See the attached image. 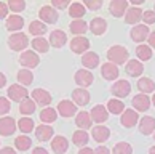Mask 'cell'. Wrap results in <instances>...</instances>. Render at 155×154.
Wrapping results in <instances>:
<instances>
[{
    "label": "cell",
    "instance_id": "836d02e7",
    "mask_svg": "<svg viewBox=\"0 0 155 154\" xmlns=\"http://www.w3.org/2000/svg\"><path fill=\"white\" fill-rule=\"evenodd\" d=\"M88 140H90V136L85 130H77V132L72 135V143L75 146H85L88 143Z\"/></svg>",
    "mask_w": 155,
    "mask_h": 154
},
{
    "label": "cell",
    "instance_id": "30bf717a",
    "mask_svg": "<svg viewBox=\"0 0 155 154\" xmlns=\"http://www.w3.org/2000/svg\"><path fill=\"white\" fill-rule=\"evenodd\" d=\"M51 149H53V152L56 154H64L67 149H69V141L66 136H53V140H51Z\"/></svg>",
    "mask_w": 155,
    "mask_h": 154
},
{
    "label": "cell",
    "instance_id": "d4e9b609",
    "mask_svg": "<svg viewBox=\"0 0 155 154\" xmlns=\"http://www.w3.org/2000/svg\"><path fill=\"white\" fill-rule=\"evenodd\" d=\"M90 29H91V32H93L94 36H102V34L106 32V29H107V22H106V19H102V18H94V19H91V22H90Z\"/></svg>",
    "mask_w": 155,
    "mask_h": 154
},
{
    "label": "cell",
    "instance_id": "7bdbcfd3",
    "mask_svg": "<svg viewBox=\"0 0 155 154\" xmlns=\"http://www.w3.org/2000/svg\"><path fill=\"white\" fill-rule=\"evenodd\" d=\"M114 154H133V148L125 141H120L114 146Z\"/></svg>",
    "mask_w": 155,
    "mask_h": 154
},
{
    "label": "cell",
    "instance_id": "b9f144b4",
    "mask_svg": "<svg viewBox=\"0 0 155 154\" xmlns=\"http://www.w3.org/2000/svg\"><path fill=\"white\" fill-rule=\"evenodd\" d=\"M18 128L22 133H31L34 130V121L31 117H21V121L18 122Z\"/></svg>",
    "mask_w": 155,
    "mask_h": 154
},
{
    "label": "cell",
    "instance_id": "db71d44e",
    "mask_svg": "<svg viewBox=\"0 0 155 154\" xmlns=\"http://www.w3.org/2000/svg\"><path fill=\"white\" fill-rule=\"evenodd\" d=\"M32 154H48V151L45 149V148H40L38 146V148H35V149L32 151Z\"/></svg>",
    "mask_w": 155,
    "mask_h": 154
},
{
    "label": "cell",
    "instance_id": "f6af8a7d",
    "mask_svg": "<svg viewBox=\"0 0 155 154\" xmlns=\"http://www.w3.org/2000/svg\"><path fill=\"white\" fill-rule=\"evenodd\" d=\"M85 7L94 11V10H99L102 7V2L101 0H85Z\"/></svg>",
    "mask_w": 155,
    "mask_h": 154
},
{
    "label": "cell",
    "instance_id": "816d5d0a",
    "mask_svg": "<svg viewBox=\"0 0 155 154\" xmlns=\"http://www.w3.org/2000/svg\"><path fill=\"white\" fill-rule=\"evenodd\" d=\"M0 154H16V152H15L13 148L7 146V148H2V149H0Z\"/></svg>",
    "mask_w": 155,
    "mask_h": 154
},
{
    "label": "cell",
    "instance_id": "484cf974",
    "mask_svg": "<svg viewBox=\"0 0 155 154\" xmlns=\"http://www.w3.org/2000/svg\"><path fill=\"white\" fill-rule=\"evenodd\" d=\"M35 136L38 141H48L53 138V128L50 125H38L35 128Z\"/></svg>",
    "mask_w": 155,
    "mask_h": 154
},
{
    "label": "cell",
    "instance_id": "603a6c76",
    "mask_svg": "<svg viewBox=\"0 0 155 154\" xmlns=\"http://www.w3.org/2000/svg\"><path fill=\"white\" fill-rule=\"evenodd\" d=\"M82 64L87 67V69H94V67L99 66V56L93 51H88L82 56Z\"/></svg>",
    "mask_w": 155,
    "mask_h": 154
},
{
    "label": "cell",
    "instance_id": "4fadbf2b",
    "mask_svg": "<svg viewBox=\"0 0 155 154\" xmlns=\"http://www.w3.org/2000/svg\"><path fill=\"white\" fill-rule=\"evenodd\" d=\"M90 116H91V121H94L97 124H102V122H106L109 119V111L102 104H97V106H94L93 109H91Z\"/></svg>",
    "mask_w": 155,
    "mask_h": 154
},
{
    "label": "cell",
    "instance_id": "9c48e42d",
    "mask_svg": "<svg viewBox=\"0 0 155 154\" xmlns=\"http://www.w3.org/2000/svg\"><path fill=\"white\" fill-rule=\"evenodd\" d=\"M16 130V122L13 117H2L0 119V135L2 136H10Z\"/></svg>",
    "mask_w": 155,
    "mask_h": 154
},
{
    "label": "cell",
    "instance_id": "e575fe53",
    "mask_svg": "<svg viewBox=\"0 0 155 154\" xmlns=\"http://www.w3.org/2000/svg\"><path fill=\"white\" fill-rule=\"evenodd\" d=\"M69 15L75 19H82V16L85 15V5L78 3V2L71 3V7H69Z\"/></svg>",
    "mask_w": 155,
    "mask_h": 154
},
{
    "label": "cell",
    "instance_id": "ac0fdd59",
    "mask_svg": "<svg viewBox=\"0 0 155 154\" xmlns=\"http://www.w3.org/2000/svg\"><path fill=\"white\" fill-rule=\"evenodd\" d=\"M32 100L37 103V104H42V106H47L51 103V95L43 88H35L32 92Z\"/></svg>",
    "mask_w": 155,
    "mask_h": 154
},
{
    "label": "cell",
    "instance_id": "d590c367",
    "mask_svg": "<svg viewBox=\"0 0 155 154\" xmlns=\"http://www.w3.org/2000/svg\"><path fill=\"white\" fill-rule=\"evenodd\" d=\"M35 104H37V103L34 101V100L27 98V100H24V101L19 104V112L24 114V116H31V114L35 112Z\"/></svg>",
    "mask_w": 155,
    "mask_h": 154
},
{
    "label": "cell",
    "instance_id": "83f0119b",
    "mask_svg": "<svg viewBox=\"0 0 155 154\" xmlns=\"http://www.w3.org/2000/svg\"><path fill=\"white\" fill-rule=\"evenodd\" d=\"M142 10H139L137 7H133V8H130V10H126V13H125V22L126 24H134V22H137L141 18H142Z\"/></svg>",
    "mask_w": 155,
    "mask_h": 154
},
{
    "label": "cell",
    "instance_id": "3957f363",
    "mask_svg": "<svg viewBox=\"0 0 155 154\" xmlns=\"http://www.w3.org/2000/svg\"><path fill=\"white\" fill-rule=\"evenodd\" d=\"M19 63L21 66H26V69H32V67H37L40 58L35 51H31V50H26L24 53H21L19 56Z\"/></svg>",
    "mask_w": 155,
    "mask_h": 154
},
{
    "label": "cell",
    "instance_id": "d6a6232c",
    "mask_svg": "<svg viewBox=\"0 0 155 154\" xmlns=\"http://www.w3.org/2000/svg\"><path fill=\"white\" fill-rule=\"evenodd\" d=\"M58 119V112L53 108H45V109L40 112V121L45 122V124H50V122H54Z\"/></svg>",
    "mask_w": 155,
    "mask_h": 154
},
{
    "label": "cell",
    "instance_id": "680465c9",
    "mask_svg": "<svg viewBox=\"0 0 155 154\" xmlns=\"http://www.w3.org/2000/svg\"><path fill=\"white\" fill-rule=\"evenodd\" d=\"M149 154H155V146H152L150 149H149Z\"/></svg>",
    "mask_w": 155,
    "mask_h": 154
},
{
    "label": "cell",
    "instance_id": "7a4b0ae2",
    "mask_svg": "<svg viewBox=\"0 0 155 154\" xmlns=\"http://www.w3.org/2000/svg\"><path fill=\"white\" fill-rule=\"evenodd\" d=\"M8 47L15 51H22L27 47V36L22 32H15L8 39Z\"/></svg>",
    "mask_w": 155,
    "mask_h": 154
},
{
    "label": "cell",
    "instance_id": "ba28073f",
    "mask_svg": "<svg viewBox=\"0 0 155 154\" xmlns=\"http://www.w3.org/2000/svg\"><path fill=\"white\" fill-rule=\"evenodd\" d=\"M93 80H94V77L88 69H78L75 72V82L78 87H90L93 84Z\"/></svg>",
    "mask_w": 155,
    "mask_h": 154
},
{
    "label": "cell",
    "instance_id": "bcb514c9",
    "mask_svg": "<svg viewBox=\"0 0 155 154\" xmlns=\"http://www.w3.org/2000/svg\"><path fill=\"white\" fill-rule=\"evenodd\" d=\"M142 19H144L146 24H153V22H155V11H152V10L144 11V15H142Z\"/></svg>",
    "mask_w": 155,
    "mask_h": 154
},
{
    "label": "cell",
    "instance_id": "8d00e7d4",
    "mask_svg": "<svg viewBox=\"0 0 155 154\" xmlns=\"http://www.w3.org/2000/svg\"><path fill=\"white\" fill-rule=\"evenodd\" d=\"M15 146L18 148L19 151H27L32 146V141H31L29 136L21 135V136H16V138H15Z\"/></svg>",
    "mask_w": 155,
    "mask_h": 154
},
{
    "label": "cell",
    "instance_id": "f5cc1de1",
    "mask_svg": "<svg viewBox=\"0 0 155 154\" xmlns=\"http://www.w3.org/2000/svg\"><path fill=\"white\" fill-rule=\"evenodd\" d=\"M78 154H94V149H91V148H82L78 151Z\"/></svg>",
    "mask_w": 155,
    "mask_h": 154
},
{
    "label": "cell",
    "instance_id": "9a60e30c",
    "mask_svg": "<svg viewBox=\"0 0 155 154\" xmlns=\"http://www.w3.org/2000/svg\"><path fill=\"white\" fill-rule=\"evenodd\" d=\"M77 111V106L74 104L72 101H69V100H62L59 104H58V112L61 114L62 117H72L74 114H75Z\"/></svg>",
    "mask_w": 155,
    "mask_h": 154
},
{
    "label": "cell",
    "instance_id": "f1b7e54d",
    "mask_svg": "<svg viewBox=\"0 0 155 154\" xmlns=\"http://www.w3.org/2000/svg\"><path fill=\"white\" fill-rule=\"evenodd\" d=\"M75 124L78 128H83V130H88L91 127V116L87 111H82L78 112V116L75 117Z\"/></svg>",
    "mask_w": 155,
    "mask_h": 154
},
{
    "label": "cell",
    "instance_id": "f907efd6",
    "mask_svg": "<svg viewBox=\"0 0 155 154\" xmlns=\"http://www.w3.org/2000/svg\"><path fill=\"white\" fill-rule=\"evenodd\" d=\"M94 154H110V151H109L106 146H97L94 149Z\"/></svg>",
    "mask_w": 155,
    "mask_h": 154
},
{
    "label": "cell",
    "instance_id": "11a10c76",
    "mask_svg": "<svg viewBox=\"0 0 155 154\" xmlns=\"http://www.w3.org/2000/svg\"><path fill=\"white\" fill-rule=\"evenodd\" d=\"M149 45H150V47H153V48H155V32L149 34Z\"/></svg>",
    "mask_w": 155,
    "mask_h": 154
},
{
    "label": "cell",
    "instance_id": "c3c4849f",
    "mask_svg": "<svg viewBox=\"0 0 155 154\" xmlns=\"http://www.w3.org/2000/svg\"><path fill=\"white\" fill-rule=\"evenodd\" d=\"M69 5V0H53V8H59V10H66Z\"/></svg>",
    "mask_w": 155,
    "mask_h": 154
},
{
    "label": "cell",
    "instance_id": "ee69618b",
    "mask_svg": "<svg viewBox=\"0 0 155 154\" xmlns=\"http://www.w3.org/2000/svg\"><path fill=\"white\" fill-rule=\"evenodd\" d=\"M26 8V2L24 0H10L8 2V10L15 11V13H19Z\"/></svg>",
    "mask_w": 155,
    "mask_h": 154
},
{
    "label": "cell",
    "instance_id": "7c38bea8",
    "mask_svg": "<svg viewBox=\"0 0 155 154\" xmlns=\"http://www.w3.org/2000/svg\"><path fill=\"white\" fill-rule=\"evenodd\" d=\"M137 119H139V117H137V112L136 111L126 109V111H123L122 117H120V122H122L123 127L131 128V127H134V125L137 124Z\"/></svg>",
    "mask_w": 155,
    "mask_h": 154
},
{
    "label": "cell",
    "instance_id": "d6986e66",
    "mask_svg": "<svg viewBox=\"0 0 155 154\" xmlns=\"http://www.w3.org/2000/svg\"><path fill=\"white\" fill-rule=\"evenodd\" d=\"M66 40H67V36H66L64 31L56 29V31H53V32L50 34V43L53 45L54 48L64 47V45H66Z\"/></svg>",
    "mask_w": 155,
    "mask_h": 154
},
{
    "label": "cell",
    "instance_id": "681fc988",
    "mask_svg": "<svg viewBox=\"0 0 155 154\" xmlns=\"http://www.w3.org/2000/svg\"><path fill=\"white\" fill-rule=\"evenodd\" d=\"M7 15H8V5L3 3V2H0V19L5 18Z\"/></svg>",
    "mask_w": 155,
    "mask_h": 154
},
{
    "label": "cell",
    "instance_id": "7dc6e473",
    "mask_svg": "<svg viewBox=\"0 0 155 154\" xmlns=\"http://www.w3.org/2000/svg\"><path fill=\"white\" fill-rule=\"evenodd\" d=\"M10 101L7 100V98H0V116L2 114H7L8 111H10Z\"/></svg>",
    "mask_w": 155,
    "mask_h": 154
},
{
    "label": "cell",
    "instance_id": "74e56055",
    "mask_svg": "<svg viewBox=\"0 0 155 154\" xmlns=\"http://www.w3.org/2000/svg\"><path fill=\"white\" fill-rule=\"evenodd\" d=\"M32 47L35 51H40V53H47L48 48H50V43L48 40H45L43 37H35L32 40Z\"/></svg>",
    "mask_w": 155,
    "mask_h": 154
},
{
    "label": "cell",
    "instance_id": "f546056e",
    "mask_svg": "<svg viewBox=\"0 0 155 154\" xmlns=\"http://www.w3.org/2000/svg\"><path fill=\"white\" fill-rule=\"evenodd\" d=\"M69 27H71V32H72V34H75V37H77V36H82V34H85V32L90 29L88 24H87V22H85L83 19H75V21H72Z\"/></svg>",
    "mask_w": 155,
    "mask_h": 154
},
{
    "label": "cell",
    "instance_id": "5b68a950",
    "mask_svg": "<svg viewBox=\"0 0 155 154\" xmlns=\"http://www.w3.org/2000/svg\"><path fill=\"white\" fill-rule=\"evenodd\" d=\"M38 15H40V19H42L43 22H50V24H53V22L58 21V11H56L51 5H45V7L40 8L38 11Z\"/></svg>",
    "mask_w": 155,
    "mask_h": 154
},
{
    "label": "cell",
    "instance_id": "e0dca14e",
    "mask_svg": "<svg viewBox=\"0 0 155 154\" xmlns=\"http://www.w3.org/2000/svg\"><path fill=\"white\" fill-rule=\"evenodd\" d=\"M131 39L134 42H142L149 39V27L146 24H137L131 29Z\"/></svg>",
    "mask_w": 155,
    "mask_h": 154
},
{
    "label": "cell",
    "instance_id": "ab89813d",
    "mask_svg": "<svg viewBox=\"0 0 155 154\" xmlns=\"http://www.w3.org/2000/svg\"><path fill=\"white\" fill-rule=\"evenodd\" d=\"M18 82H19V85H31L34 82L32 72L29 69H26V67H24V69H21L18 72Z\"/></svg>",
    "mask_w": 155,
    "mask_h": 154
},
{
    "label": "cell",
    "instance_id": "94428289",
    "mask_svg": "<svg viewBox=\"0 0 155 154\" xmlns=\"http://www.w3.org/2000/svg\"><path fill=\"white\" fill-rule=\"evenodd\" d=\"M153 138H155V135H153Z\"/></svg>",
    "mask_w": 155,
    "mask_h": 154
},
{
    "label": "cell",
    "instance_id": "f35d334b",
    "mask_svg": "<svg viewBox=\"0 0 155 154\" xmlns=\"http://www.w3.org/2000/svg\"><path fill=\"white\" fill-rule=\"evenodd\" d=\"M107 111L112 112V114H120V112L125 111V104L120 100L112 98V100H109V103H107Z\"/></svg>",
    "mask_w": 155,
    "mask_h": 154
},
{
    "label": "cell",
    "instance_id": "7402d4cb",
    "mask_svg": "<svg viewBox=\"0 0 155 154\" xmlns=\"http://www.w3.org/2000/svg\"><path fill=\"white\" fill-rule=\"evenodd\" d=\"M91 135H93V138L97 143H104L109 136H110V130L107 127H104V125H96L93 128V132H91Z\"/></svg>",
    "mask_w": 155,
    "mask_h": 154
},
{
    "label": "cell",
    "instance_id": "1f68e13d",
    "mask_svg": "<svg viewBox=\"0 0 155 154\" xmlns=\"http://www.w3.org/2000/svg\"><path fill=\"white\" fill-rule=\"evenodd\" d=\"M29 32L32 36L42 37L43 34L47 32V26H45V22H42V21H32L29 24Z\"/></svg>",
    "mask_w": 155,
    "mask_h": 154
},
{
    "label": "cell",
    "instance_id": "91938a15",
    "mask_svg": "<svg viewBox=\"0 0 155 154\" xmlns=\"http://www.w3.org/2000/svg\"><path fill=\"white\" fill-rule=\"evenodd\" d=\"M152 103H153V104H155V95H153V98H152Z\"/></svg>",
    "mask_w": 155,
    "mask_h": 154
},
{
    "label": "cell",
    "instance_id": "60d3db41",
    "mask_svg": "<svg viewBox=\"0 0 155 154\" xmlns=\"http://www.w3.org/2000/svg\"><path fill=\"white\" fill-rule=\"evenodd\" d=\"M136 55L141 61H147V60L152 58V50H150V47H147V45H137Z\"/></svg>",
    "mask_w": 155,
    "mask_h": 154
},
{
    "label": "cell",
    "instance_id": "5bb4252c",
    "mask_svg": "<svg viewBox=\"0 0 155 154\" xmlns=\"http://www.w3.org/2000/svg\"><path fill=\"white\" fill-rule=\"evenodd\" d=\"M101 74L104 79H107V80H114V79L118 77L120 71H118L117 64H114V63H106V64L101 66Z\"/></svg>",
    "mask_w": 155,
    "mask_h": 154
},
{
    "label": "cell",
    "instance_id": "6da1fadb",
    "mask_svg": "<svg viewBox=\"0 0 155 154\" xmlns=\"http://www.w3.org/2000/svg\"><path fill=\"white\" fill-rule=\"evenodd\" d=\"M107 58L114 64H123L128 60V50L122 45H114L107 50Z\"/></svg>",
    "mask_w": 155,
    "mask_h": 154
},
{
    "label": "cell",
    "instance_id": "4316f807",
    "mask_svg": "<svg viewBox=\"0 0 155 154\" xmlns=\"http://www.w3.org/2000/svg\"><path fill=\"white\" fill-rule=\"evenodd\" d=\"M139 130L142 135H150L155 130V119L152 116H146L142 117V121L139 124Z\"/></svg>",
    "mask_w": 155,
    "mask_h": 154
},
{
    "label": "cell",
    "instance_id": "6f0895ef",
    "mask_svg": "<svg viewBox=\"0 0 155 154\" xmlns=\"http://www.w3.org/2000/svg\"><path fill=\"white\" fill-rule=\"evenodd\" d=\"M131 3H133L134 7H137V5H141V3H142V0H133V2H131Z\"/></svg>",
    "mask_w": 155,
    "mask_h": 154
},
{
    "label": "cell",
    "instance_id": "52a82bcc",
    "mask_svg": "<svg viewBox=\"0 0 155 154\" xmlns=\"http://www.w3.org/2000/svg\"><path fill=\"white\" fill-rule=\"evenodd\" d=\"M90 48V40L87 37H82V36H77L71 40V50L74 53H83Z\"/></svg>",
    "mask_w": 155,
    "mask_h": 154
},
{
    "label": "cell",
    "instance_id": "ffe728a7",
    "mask_svg": "<svg viewBox=\"0 0 155 154\" xmlns=\"http://www.w3.org/2000/svg\"><path fill=\"white\" fill-rule=\"evenodd\" d=\"M72 100L78 106H87L90 103V92H87L85 88H77L72 92Z\"/></svg>",
    "mask_w": 155,
    "mask_h": 154
},
{
    "label": "cell",
    "instance_id": "cb8c5ba5",
    "mask_svg": "<svg viewBox=\"0 0 155 154\" xmlns=\"http://www.w3.org/2000/svg\"><path fill=\"white\" fill-rule=\"evenodd\" d=\"M22 26H24V19H22L19 15H11L7 19V24H5V27L11 32H18Z\"/></svg>",
    "mask_w": 155,
    "mask_h": 154
},
{
    "label": "cell",
    "instance_id": "277c9868",
    "mask_svg": "<svg viewBox=\"0 0 155 154\" xmlns=\"http://www.w3.org/2000/svg\"><path fill=\"white\" fill-rule=\"evenodd\" d=\"M126 10H128V2L126 0H114L109 5V11H110L114 18H122L126 13Z\"/></svg>",
    "mask_w": 155,
    "mask_h": 154
},
{
    "label": "cell",
    "instance_id": "8fae6325",
    "mask_svg": "<svg viewBox=\"0 0 155 154\" xmlns=\"http://www.w3.org/2000/svg\"><path fill=\"white\" fill-rule=\"evenodd\" d=\"M131 92V85L128 80H117L112 85V93L118 96V98H125L128 96V93Z\"/></svg>",
    "mask_w": 155,
    "mask_h": 154
},
{
    "label": "cell",
    "instance_id": "9f6ffc18",
    "mask_svg": "<svg viewBox=\"0 0 155 154\" xmlns=\"http://www.w3.org/2000/svg\"><path fill=\"white\" fill-rule=\"evenodd\" d=\"M5 85H7V77H5V74L0 72V88L5 87Z\"/></svg>",
    "mask_w": 155,
    "mask_h": 154
},
{
    "label": "cell",
    "instance_id": "4dcf8cb0",
    "mask_svg": "<svg viewBox=\"0 0 155 154\" xmlns=\"http://www.w3.org/2000/svg\"><path fill=\"white\" fill-rule=\"evenodd\" d=\"M137 88H139L144 95H147L149 92H153L155 90V82L149 77H142L137 80Z\"/></svg>",
    "mask_w": 155,
    "mask_h": 154
},
{
    "label": "cell",
    "instance_id": "8992f818",
    "mask_svg": "<svg viewBox=\"0 0 155 154\" xmlns=\"http://www.w3.org/2000/svg\"><path fill=\"white\" fill-rule=\"evenodd\" d=\"M8 98L13 101L22 103L24 100H27V90L22 85H11L8 88Z\"/></svg>",
    "mask_w": 155,
    "mask_h": 154
},
{
    "label": "cell",
    "instance_id": "2e32d148",
    "mask_svg": "<svg viewBox=\"0 0 155 154\" xmlns=\"http://www.w3.org/2000/svg\"><path fill=\"white\" fill-rule=\"evenodd\" d=\"M125 71L131 77H139L142 74V71H144V66H142V63L137 61V60H130L128 63H126Z\"/></svg>",
    "mask_w": 155,
    "mask_h": 154
},
{
    "label": "cell",
    "instance_id": "44dd1931",
    "mask_svg": "<svg viewBox=\"0 0 155 154\" xmlns=\"http://www.w3.org/2000/svg\"><path fill=\"white\" fill-rule=\"evenodd\" d=\"M133 106H134V109L137 111H147L149 108H150V98H149L147 95L144 93H141V95H136L134 98H133Z\"/></svg>",
    "mask_w": 155,
    "mask_h": 154
}]
</instances>
